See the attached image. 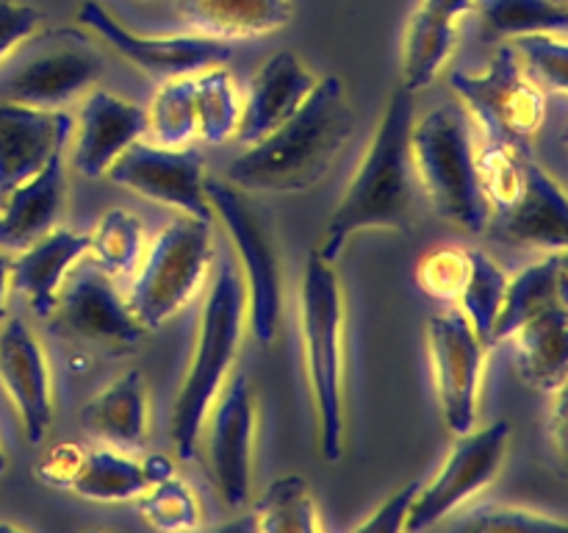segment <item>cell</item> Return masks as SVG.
<instances>
[{
  "mask_svg": "<svg viewBox=\"0 0 568 533\" xmlns=\"http://www.w3.org/2000/svg\"><path fill=\"white\" fill-rule=\"evenodd\" d=\"M148 133V111L109 89H92L81 109L72 167L87 178H100L120 159L122 150Z\"/></svg>",
  "mask_w": 568,
  "mask_h": 533,
  "instance_id": "obj_18",
  "label": "cell"
},
{
  "mask_svg": "<svg viewBox=\"0 0 568 533\" xmlns=\"http://www.w3.org/2000/svg\"><path fill=\"white\" fill-rule=\"evenodd\" d=\"M39 20L42 14L33 6L20 0H0V61L37 33Z\"/></svg>",
  "mask_w": 568,
  "mask_h": 533,
  "instance_id": "obj_40",
  "label": "cell"
},
{
  "mask_svg": "<svg viewBox=\"0 0 568 533\" xmlns=\"http://www.w3.org/2000/svg\"><path fill=\"white\" fill-rule=\"evenodd\" d=\"M525 159L527 155L514 153L503 144H486V150L477 155V175H480L483 194H486L491 209L505 211L519 198Z\"/></svg>",
  "mask_w": 568,
  "mask_h": 533,
  "instance_id": "obj_38",
  "label": "cell"
},
{
  "mask_svg": "<svg viewBox=\"0 0 568 533\" xmlns=\"http://www.w3.org/2000/svg\"><path fill=\"white\" fill-rule=\"evenodd\" d=\"M142 516L159 531H192L200 525V509L192 489L178 481L175 475L153 483L142 494Z\"/></svg>",
  "mask_w": 568,
  "mask_h": 533,
  "instance_id": "obj_36",
  "label": "cell"
},
{
  "mask_svg": "<svg viewBox=\"0 0 568 533\" xmlns=\"http://www.w3.org/2000/svg\"><path fill=\"white\" fill-rule=\"evenodd\" d=\"M353 131L342 78L327 76L283 125L247 144V153L227 167V181L247 194L308 192L333 170Z\"/></svg>",
  "mask_w": 568,
  "mask_h": 533,
  "instance_id": "obj_1",
  "label": "cell"
},
{
  "mask_svg": "<svg viewBox=\"0 0 568 533\" xmlns=\"http://www.w3.org/2000/svg\"><path fill=\"white\" fill-rule=\"evenodd\" d=\"M508 422H494V425L458 436L455 447L449 450L442 472L433 477L427 486H419L405 520L403 531H427L447 520L449 514L460 509L469 497H475L480 489L497 477L503 470L505 453H508Z\"/></svg>",
  "mask_w": 568,
  "mask_h": 533,
  "instance_id": "obj_10",
  "label": "cell"
},
{
  "mask_svg": "<svg viewBox=\"0 0 568 533\" xmlns=\"http://www.w3.org/2000/svg\"><path fill=\"white\" fill-rule=\"evenodd\" d=\"M78 22L92 28L100 39L111 44L116 53L125 56L139 70L150 72L153 78H181L194 76L209 67L225 64L233 56L231 44L222 39L203 37V33H183V37H139L131 28L116 22L103 6L83 3L78 9Z\"/></svg>",
  "mask_w": 568,
  "mask_h": 533,
  "instance_id": "obj_14",
  "label": "cell"
},
{
  "mask_svg": "<svg viewBox=\"0 0 568 533\" xmlns=\"http://www.w3.org/2000/svg\"><path fill=\"white\" fill-rule=\"evenodd\" d=\"M255 398L247 375H233L216 394L209 428V470L231 509H242L253 489Z\"/></svg>",
  "mask_w": 568,
  "mask_h": 533,
  "instance_id": "obj_15",
  "label": "cell"
},
{
  "mask_svg": "<svg viewBox=\"0 0 568 533\" xmlns=\"http://www.w3.org/2000/svg\"><path fill=\"white\" fill-rule=\"evenodd\" d=\"M72 133V117L61 109L0 100V200L61 153Z\"/></svg>",
  "mask_w": 568,
  "mask_h": 533,
  "instance_id": "obj_17",
  "label": "cell"
},
{
  "mask_svg": "<svg viewBox=\"0 0 568 533\" xmlns=\"http://www.w3.org/2000/svg\"><path fill=\"white\" fill-rule=\"evenodd\" d=\"M81 422L94 439L114 447H139L148 436V389L139 370H128L94 394L81 411Z\"/></svg>",
  "mask_w": 568,
  "mask_h": 533,
  "instance_id": "obj_25",
  "label": "cell"
},
{
  "mask_svg": "<svg viewBox=\"0 0 568 533\" xmlns=\"http://www.w3.org/2000/svg\"><path fill=\"white\" fill-rule=\"evenodd\" d=\"M9 275H11V259L0 250V320L6 316V294H9Z\"/></svg>",
  "mask_w": 568,
  "mask_h": 533,
  "instance_id": "obj_44",
  "label": "cell"
},
{
  "mask_svg": "<svg viewBox=\"0 0 568 533\" xmlns=\"http://www.w3.org/2000/svg\"><path fill=\"white\" fill-rule=\"evenodd\" d=\"M469 253V275H466L464 289H460V309L464 316L469 320L471 331L483 339L486 344H491V331L494 320L499 314V305H503L505 286H508V275L503 272V266L491 259L483 250H466Z\"/></svg>",
  "mask_w": 568,
  "mask_h": 533,
  "instance_id": "obj_32",
  "label": "cell"
},
{
  "mask_svg": "<svg viewBox=\"0 0 568 533\" xmlns=\"http://www.w3.org/2000/svg\"><path fill=\"white\" fill-rule=\"evenodd\" d=\"M410 128H414V92L399 87L388 98L375 139L342 203L333 211L322 244L316 248L325 261H336L355 233L408 228L410 203H414Z\"/></svg>",
  "mask_w": 568,
  "mask_h": 533,
  "instance_id": "obj_2",
  "label": "cell"
},
{
  "mask_svg": "<svg viewBox=\"0 0 568 533\" xmlns=\"http://www.w3.org/2000/svg\"><path fill=\"white\" fill-rule=\"evenodd\" d=\"M510 48L519 56L521 67L541 92L566 94L568 87V48L566 33H521Z\"/></svg>",
  "mask_w": 568,
  "mask_h": 533,
  "instance_id": "obj_35",
  "label": "cell"
},
{
  "mask_svg": "<svg viewBox=\"0 0 568 533\" xmlns=\"http://www.w3.org/2000/svg\"><path fill=\"white\" fill-rule=\"evenodd\" d=\"M555 394H558V398H555L552 425H549V436H552L555 450H558V455H560V464H564V459H566V436H564V428H566V394H564V389H560V392H555Z\"/></svg>",
  "mask_w": 568,
  "mask_h": 533,
  "instance_id": "obj_43",
  "label": "cell"
},
{
  "mask_svg": "<svg viewBox=\"0 0 568 533\" xmlns=\"http://www.w3.org/2000/svg\"><path fill=\"white\" fill-rule=\"evenodd\" d=\"M48 320L53 331L64 336L105 344V348H131L144 333L109 272L100 270L94 261L72 264L61 281L59 298Z\"/></svg>",
  "mask_w": 568,
  "mask_h": 533,
  "instance_id": "obj_11",
  "label": "cell"
},
{
  "mask_svg": "<svg viewBox=\"0 0 568 533\" xmlns=\"http://www.w3.org/2000/svg\"><path fill=\"white\" fill-rule=\"evenodd\" d=\"M449 83L486 131L488 144H503L519 155H530L532 137L547 111V98L530 81L510 44L494 53L483 76L455 70Z\"/></svg>",
  "mask_w": 568,
  "mask_h": 533,
  "instance_id": "obj_7",
  "label": "cell"
},
{
  "mask_svg": "<svg viewBox=\"0 0 568 533\" xmlns=\"http://www.w3.org/2000/svg\"><path fill=\"white\" fill-rule=\"evenodd\" d=\"M566 253L564 250H552L544 261L527 266L525 272L508 281L505 286L503 305L494 320L491 344L510 339V333L530 316L541 314V311L552 309V305H566Z\"/></svg>",
  "mask_w": 568,
  "mask_h": 533,
  "instance_id": "obj_28",
  "label": "cell"
},
{
  "mask_svg": "<svg viewBox=\"0 0 568 533\" xmlns=\"http://www.w3.org/2000/svg\"><path fill=\"white\" fill-rule=\"evenodd\" d=\"M105 175L142 198L172 205L197 220L214 222V209L205 198V172L197 150L161 148V144L133 142Z\"/></svg>",
  "mask_w": 568,
  "mask_h": 533,
  "instance_id": "obj_12",
  "label": "cell"
},
{
  "mask_svg": "<svg viewBox=\"0 0 568 533\" xmlns=\"http://www.w3.org/2000/svg\"><path fill=\"white\" fill-rule=\"evenodd\" d=\"M181 17L203 37L250 39L292 20V0H181Z\"/></svg>",
  "mask_w": 568,
  "mask_h": 533,
  "instance_id": "obj_27",
  "label": "cell"
},
{
  "mask_svg": "<svg viewBox=\"0 0 568 533\" xmlns=\"http://www.w3.org/2000/svg\"><path fill=\"white\" fill-rule=\"evenodd\" d=\"M148 131H153L155 144L161 148H189V142L197 137L192 76L164 81L150 103Z\"/></svg>",
  "mask_w": 568,
  "mask_h": 533,
  "instance_id": "obj_34",
  "label": "cell"
},
{
  "mask_svg": "<svg viewBox=\"0 0 568 533\" xmlns=\"http://www.w3.org/2000/svg\"><path fill=\"white\" fill-rule=\"evenodd\" d=\"M211 259V222L189 214L172 220L139 261L125 298L139 325L161 328L175 316L203 286Z\"/></svg>",
  "mask_w": 568,
  "mask_h": 533,
  "instance_id": "obj_6",
  "label": "cell"
},
{
  "mask_svg": "<svg viewBox=\"0 0 568 533\" xmlns=\"http://www.w3.org/2000/svg\"><path fill=\"white\" fill-rule=\"evenodd\" d=\"M314 87L316 78L305 70L292 50L275 53L255 72L233 137L242 144H255L283 125L308 100Z\"/></svg>",
  "mask_w": 568,
  "mask_h": 533,
  "instance_id": "obj_19",
  "label": "cell"
},
{
  "mask_svg": "<svg viewBox=\"0 0 568 533\" xmlns=\"http://www.w3.org/2000/svg\"><path fill=\"white\" fill-rule=\"evenodd\" d=\"M244 320H247L244 281L236 275L233 264H222L214 289L203 305L192 366H189L186 381L178 392L175 411H172V442L183 461H192L197 455L200 433L209 420L211 405H214L220 389L225 386L227 372L236 361Z\"/></svg>",
  "mask_w": 568,
  "mask_h": 533,
  "instance_id": "obj_3",
  "label": "cell"
},
{
  "mask_svg": "<svg viewBox=\"0 0 568 533\" xmlns=\"http://www.w3.org/2000/svg\"><path fill=\"white\" fill-rule=\"evenodd\" d=\"M419 481L408 483V486L399 489L397 494H392V497L386 500V503L381 505V509L375 511L372 516H366L361 525H355V531L364 533V531H377V533H394V531H403L405 527V520H408V511H410V503H414V497L419 494Z\"/></svg>",
  "mask_w": 568,
  "mask_h": 533,
  "instance_id": "obj_42",
  "label": "cell"
},
{
  "mask_svg": "<svg viewBox=\"0 0 568 533\" xmlns=\"http://www.w3.org/2000/svg\"><path fill=\"white\" fill-rule=\"evenodd\" d=\"M510 336L521 378L547 394L560 392L568 378V303L530 316Z\"/></svg>",
  "mask_w": 568,
  "mask_h": 533,
  "instance_id": "obj_24",
  "label": "cell"
},
{
  "mask_svg": "<svg viewBox=\"0 0 568 533\" xmlns=\"http://www.w3.org/2000/svg\"><path fill=\"white\" fill-rule=\"evenodd\" d=\"M503 214L505 237L514 242L538 244L547 250H566L568 242V205L566 192L544 167L525 159L521 192Z\"/></svg>",
  "mask_w": 568,
  "mask_h": 533,
  "instance_id": "obj_21",
  "label": "cell"
},
{
  "mask_svg": "<svg viewBox=\"0 0 568 533\" xmlns=\"http://www.w3.org/2000/svg\"><path fill=\"white\" fill-rule=\"evenodd\" d=\"M469 275V253L455 248L430 250L416 266V281L436 300H458Z\"/></svg>",
  "mask_w": 568,
  "mask_h": 533,
  "instance_id": "obj_39",
  "label": "cell"
},
{
  "mask_svg": "<svg viewBox=\"0 0 568 533\" xmlns=\"http://www.w3.org/2000/svg\"><path fill=\"white\" fill-rule=\"evenodd\" d=\"M427 344H430L444 422L455 436H464L477 420V394H480L488 344L471 331L464 311L430 316Z\"/></svg>",
  "mask_w": 568,
  "mask_h": 533,
  "instance_id": "obj_13",
  "label": "cell"
},
{
  "mask_svg": "<svg viewBox=\"0 0 568 533\" xmlns=\"http://www.w3.org/2000/svg\"><path fill=\"white\" fill-rule=\"evenodd\" d=\"M83 455H87V450L78 447V444H55V447H50L48 453L42 455V461H39L37 477L53 489H70L78 470H81Z\"/></svg>",
  "mask_w": 568,
  "mask_h": 533,
  "instance_id": "obj_41",
  "label": "cell"
},
{
  "mask_svg": "<svg viewBox=\"0 0 568 533\" xmlns=\"http://www.w3.org/2000/svg\"><path fill=\"white\" fill-rule=\"evenodd\" d=\"M194 111H197V137L209 144H222L233 137L242 114L236 81L225 67H209L192 76Z\"/></svg>",
  "mask_w": 568,
  "mask_h": 533,
  "instance_id": "obj_30",
  "label": "cell"
},
{
  "mask_svg": "<svg viewBox=\"0 0 568 533\" xmlns=\"http://www.w3.org/2000/svg\"><path fill=\"white\" fill-rule=\"evenodd\" d=\"M227 531H253V533H316V505L311 500L308 481L300 475L277 477L266 486L258 503L253 505L242 522L227 525Z\"/></svg>",
  "mask_w": 568,
  "mask_h": 533,
  "instance_id": "obj_29",
  "label": "cell"
},
{
  "mask_svg": "<svg viewBox=\"0 0 568 533\" xmlns=\"http://www.w3.org/2000/svg\"><path fill=\"white\" fill-rule=\"evenodd\" d=\"M103 72L98 48L78 31H53L26 50L20 64L0 78V100L61 109L92 87Z\"/></svg>",
  "mask_w": 568,
  "mask_h": 533,
  "instance_id": "obj_9",
  "label": "cell"
},
{
  "mask_svg": "<svg viewBox=\"0 0 568 533\" xmlns=\"http://www.w3.org/2000/svg\"><path fill=\"white\" fill-rule=\"evenodd\" d=\"M0 383L17 409L28 444H39L53 422V386L48 359L22 320H9L0 331Z\"/></svg>",
  "mask_w": 568,
  "mask_h": 533,
  "instance_id": "obj_16",
  "label": "cell"
},
{
  "mask_svg": "<svg viewBox=\"0 0 568 533\" xmlns=\"http://www.w3.org/2000/svg\"><path fill=\"white\" fill-rule=\"evenodd\" d=\"M87 253H92L94 264L109 275H131L144 253L142 220L131 211L111 209L100 220L98 231L89 237Z\"/></svg>",
  "mask_w": 568,
  "mask_h": 533,
  "instance_id": "obj_33",
  "label": "cell"
},
{
  "mask_svg": "<svg viewBox=\"0 0 568 533\" xmlns=\"http://www.w3.org/2000/svg\"><path fill=\"white\" fill-rule=\"evenodd\" d=\"M64 150L0 200V248L26 250L55 228L64 209Z\"/></svg>",
  "mask_w": 568,
  "mask_h": 533,
  "instance_id": "obj_20",
  "label": "cell"
},
{
  "mask_svg": "<svg viewBox=\"0 0 568 533\" xmlns=\"http://www.w3.org/2000/svg\"><path fill=\"white\" fill-rule=\"evenodd\" d=\"M414 175L425 187L433 211L449 225L483 233L491 205L477 175V153L466 117L455 105L433 109L410 128Z\"/></svg>",
  "mask_w": 568,
  "mask_h": 533,
  "instance_id": "obj_4",
  "label": "cell"
},
{
  "mask_svg": "<svg viewBox=\"0 0 568 533\" xmlns=\"http://www.w3.org/2000/svg\"><path fill=\"white\" fill-rule=\"evenodd\" d=\"M205 198L231 233L244 270V294H247L250 331L261 344L275 342L281 320L283 289L281 261L264 217L247 200V192L222 178H205Z\"/></svg>",
  "mask_w": 568,
  "mask_h": 533,
  "instance_id": "obj_8",
  "label": "cell"
},
{
  "mask_svg": "<svg viewBox=\"0 0 568 533\" xmlns=\"http://www.w3.org/2000/svg\"><path fill=\"white\" fill-rule=\"evenodd\" d=\"M6 466H9V459H6L3 447H0V475H3V472H6Z\"/></svg>",
  "mask_w": 568,
  "mask_h": 533,
  "instance_id": "obj_45",
  "label": "cell"
},
{
  "mask_svg": "<svg viewBox=\"0 0 568 533\" xmlns=\"http://www.w3.org/2000/svg\"><path fill=\"white\" fill-rule=\"evenodd\" d=\"M475 0H422L410 20L403 56V87L410 92L430 87L447 64L458 39V20Z\"/></svg>",
  "mask_w": 568,
  "mask_h": 533,
  "instance_id": "obj_23",
  "label": "cell"
},
{
  "mask_svg": "<svg viewBox=\"0 0 568 533\" xmlns=\"http://www.w3.org/2000/svg\"><path fill=\"white\" fill-rule=\"evenodd\" d=\"M87 250L89 233L70 231V228H53L42 239L20 250V255L11 261L9 283L17 292L26 294L37 316L48 320L55 305V298H59L61 281L72 270V264L87 255Z\"/></svg>",
  "mask_w": 568,
  "mask_h": 533,
  "instance_id": "obj_22",
  "label": "cell"
},
{
  "mask_svg": "<svg viewBox=\"0 0 568 533\" xmlns=\"http://www.w3.org/2000/svg\"><path fill=\"white\" fill-rule=\"evenodd\" d=\"M458 531H514V533H547V531H566L564 520L541 514L536 509H521V505L508 503H488L466 511L464 516L449 522Z\"/></svg>",
  "mask_w": 568,
  "mask_h": 533,
  "instance_id": "obj_37",
  "label": "cell"
},
{
  "mask_svg": "<svg viewBox=\"0 0 568 533\" xmlns=\"http://www.w3.org/2000/svg\"><path fill=\"white\" fill-rule=\"evenodd\" d=\"M172 475H175V466L164 455L133 461L120 453H111V450H92V453L83 455V464L70 489L87 500L122 503V500L139 497L144 489Z\"/></svg>",
  "mask_w": 568,
  "mask_h": 533,
  "instance_id": "obj_26",
  "label": "cell"
},
{
  "mask_svg": "<svg viewBox=\"0 0 568 533\" xmlns=\"http://www.w3.org/2000/svg\"><path fill=\"white\" fill-rule=\"evenodd\" d=\"M300 314H303L305 359H308L320 453L325 461H338L344 453V309L333 261L322 259L316 248L305 261Z\"/></svg>",
  "mask_w": 568,
  "mask_h": 533,
  "instance_id": "obj_5",
  "label": "cell"
},
{
  "mask_svg": "<svg viewBox=\"0 0 568 533\" xmlns=\"http://www.w3.org/2000/svg\"><path fill=\"white\" fill-rule=\"evenodd\" d=\"M483 22L497 37L521 33H566L568 14L564 0H475Z\"/></svg>",
  "mask_w": 568,
  "mask_h": 533,
  "instance_id": "obj_31",
  "label": "cell"
}]
</instances>
